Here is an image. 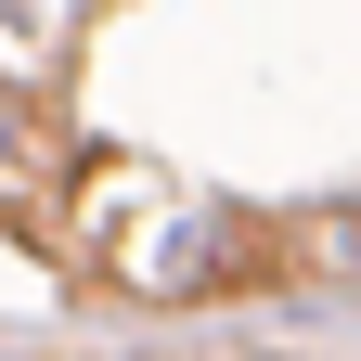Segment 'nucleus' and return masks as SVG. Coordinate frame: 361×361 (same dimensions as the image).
I'll list each match as a JSON object with an SVG mask.
<instances>
[{
  "label": "nucleus",
  "mask_w": 361,
  "mask_h": 361,
  "mask_svg": "<svg viewBox=\"0 0 361 361\" xmlns=\"http://www.w3.org/2000/svg\"><path fill=\"white\" fill-rule=\"evenodd\" d=\"M13 168H26V90L0 78V194H13Z\"/></svg>",
  "instance_id": "obj_1"
},
{
  "label": "nucleus",
  "mask_w": 361,
  "mask_h": 361,
  "mask_svg": "<svg viewBox=\"0 0 361 361\" xmlns=\"http://www.w3.org/2000/svg\"><path fill=\"white\" fill-rule=\"evenodd\" d=\"M323 258H336V271H361V207H336V219H323Z\"/></svg>",
  "instance_id": "obj_2"
}]
</instances>
